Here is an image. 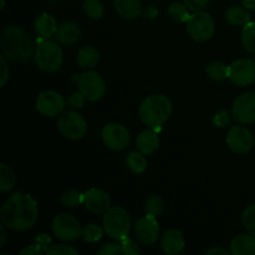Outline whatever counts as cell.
Instances as JSON below:
<instances>
[{"instance_id": "7402d4cb", "label": "cell", "mask_w": 255, "mask_h": 255, "mask_svg": "<svg viewBox=\"0 0 255 255\" xmlns=\"http://www.w3.org/2000/svg\"><path fill=\"white\" fill-rule=\"evenodd\" d=\"M114 5L117 14L126 20L137 19L143 10L141 0H115Z\"/></svg>"}, {"instance_id": "74e56055", "label": "cell", "mask_w": 255, "mask_h": 255, "mask_svg": "<svg viewBox=\"0 0 255 255\" xmlns=\"http://www.w3.org/2000/svg\"><path fill=\"white\" fill-rule=\"evenodd\" d=\"M122 253L121 244H117L111 242V243H106L97 251L99 255H117Z\"/></svg>"}, {"instance_id": "60d3db41", "label": "cell", "mask_w": 255, "mask_h": 255, "mask_svg": "<svg viewBox=\"0 0 255 255\" xmlns=\"http://www.w3.org/2000/svg\"><path fill=\"white\" fill-rule=\"evenodd\" d=\"M157 15H158V10H157V7L154 6V5H147V6L143 7V10H142L141 16L147 20H153L156 19Z\"/></svg>"}, {"instance_id": "d6a6232c", "label": "cell", "mask_w": 255, "mask_h": 255, "mask_svg": "<svg viewBox=\"0 0 255 255\" xmlns=\"http://www.w3.org/2000/svg\"><path fill=\"white\" fill-rule=\"evenodd\" d=\"M164 206H166V204H164L163 198L157 196V194H154V196L149 197V198L147 199L146 204H144V209H146L147 214H151V216H154V217H159L162 213H163Z\"/></svg>"}, {"instance_id": "d4e9b609", "label": "cell", "mask_w": 255, "mask_h": 255, "mask_svg": "<svg viewBox=\"0 0 255 255\" xmlns=\"http://www.w3.org/2000/svg\"><path fill=\"white\" fill-rule=\"evenodd\" d=\"M126 163L127 167L129 168V171H132L136 174L143 173L147 168L146 157H144V154L139 151L129 152V153L127 154Z\"/></svg>"}, {"instance_id": "f546056e", "label": "cell", "mask_w": 255, "mask_h": 255, "mask_svg": "<svg viewBox=\"0 0 255 255\" xmlns=\"http://www.w3.org/2000/svg\"><path fill=\"white\" fill-rule=\"evenodd\" d=\"M168 15L173 20L179 22H187L189 19V9L184 2L173 1L168 6Z\"/></svg>"}, {"instance_id": "d6986e66", "label": "cell", "mask_w": 255, "mask_h": 255, "mask_svg": "<svg viewBox=\"0 0 255 255\" xmlns=\"http://www.w3.org/2000/svg\"><path fill=\"white\" fill-rule=\"evenodd\" d=\"M136 146L137 149L139 152H142L144 156H151V154H153L159 147V138L156 129L148 128L142 131L138 134V137H137Z\"/></svg>"}, {"instance_id": "4fadbf2b", "label": "cell", "mask_w": 255, "mask_h": 255, "mask_svg": "<svg viewBox=\"0 0 255 255\" xmlns=\"http://www.w3.org/2000/svg\"><path fill=\"white\" fill-rule=\"evenodd\" d=\"M229 79L233 84L246 87L255 82V62L251 59H238L229 65Z\"/></svg>"}, {"instance_id": "6da1fadb", "label": "cell", "mask_w": 255, "mask_h": 255, "mask_svg": "<svg viewBox=\"0 0 255 255\" xmlns=\"http://www.w3.org/2000/svg\"><path fill=\"white\" fill-rule=\"evenodd\" d=\"M39 217L37 202L30 194L17 192L12 194L0 209V219L6 228L24 232L32 228Z\"/></svg>"}, {"instance_id": "4316f807", "label": "cell", "mask_w": 255, "mask_h": 255, "mask_svg": "<svg viewBox=\"0 0 255 255\" xmlns=\"http://www.w3.org/2000/svg\"><path fill=\"white\" fill-rule=\"evenodd\" d=\"M104 232L105 229H102L101 227L97 226V224H86L85 227H82L81 238L85 243H97V242L101 241L102 236H104Z\"/></svg>"}, {"instance_id": "bcb514c9", "label": "cell", "mask_w": 255, "mask_h": 255, "mask_svg": "<svg viewBox=\"0 0 255 255\" xmlns=\"http://www.w3.org/2000/svg\"><path fill=\"white\" fill-rule=\"evenodd\" d=\"M5 7V0H1V5H0V9H4Z\"/></svg>"}, {"instance_id": "836d02e7", "label": "cell", "mask_w": 255, "mask_h": 255, "mask_svg": "<svg viewBox=\"0 0 255 255\" xmlns=\"http://www.w3.org/2000/svg\"><path fill=\"white\" fill-rule=\"evenodd\" d=\"M242 223L248 233L255 237V204H251L244 209L242 214Z\"/></svg>"}, {"instance_id": "8fae6325", "label": "cell", "mask_w": 255, "mask_h": 255, "mask_svg": "<svg viewBox=\"0 0 255 255\" xmlns=\"http://www.w3.org/2000/svg\"><path fill=\"white\" fill-rule=\"evenodd\" d=\"M66 104V100L61 94L52 91V90H47L37 96L35 107L42 116L55 117L64 112Z\"/></svg>"}, {"instance_id": "8d00e7d4", "label": "cell", "mask_w": 255, "mask_h": 255, "mask_svg": "<svg viewBox=\"0 0 255 255\" xmlns=\"http://www.w3.org/2000/svg\"><path fill=\"white\" fill-rule=\"evenodd\" d=\"M85 100L86 99H85L84 95H82L80 91H77V92H74V94L70 95L69 99L66 100V102L72 110H80L84 107Z\"/></svg>"}, {"instance_id": "7dc6e473", "label": "cell", "mask_w": 255, "mask_h": 255, "mask_svg": "<svg viewBox=\"0 0 255 255\" xmlns=\"http://www.w3.org/2000/svg\"><path fill=\"white\" fill-rule=\"evenodd\" d=\"M253 60H254V62H255V56H254V59H253Z\"/></svg>"}, {"instance_id": "ac0fdd59", "label": "cell", "mask_w": 255, "mask_h": 255, "mask_svg": "<svg viewBox=\"0 0 255 255\" xmlns=\"http://www.w3.org/2000/svg\"><path fill=\"white\" fill-rule=\"evenodd\" d=\"M80 36H81V29H80L79 25L71 21L60 24L59 29L55 34L56 41L64 46H71V45L76 44Z\"/></svg>"}, {"instance_id": "44dd1931", "label": "cell", "mask_w": 255, "mask_h": 255, "mask_svg": "<svg viewBox=\"0 0 255 255\" xmlns=\"http://www.w3.org/2000/svg\"><path fill=\"white\" fill-rule=\"evenodd\" d=\"M229 249L233 255H255V237L251 233L236 236Z\"/></svg>"}, {"instance_id": "4dcf8cb0", "label": "cell", "mask_w": 255, "mask_h": 255, "mask_svg": "<svg viewBox=\"0 0 255 255\" xmlns=\"http://www.w3.org/2000/svg\"><path fill=\"white\" fill-rule=\"evenodd\" d=\"M84 11L89 19L99 20L104 16L105 6L100 0H85Z\"/></svg>"}, {"instance_id": "5bb4252c", "label": "cell", "mask_w": 255, "mask_h": 255, "mask_svg": "<svg viewBox=\"0 0 255 255\" xmlns=\"http://www.w3.org/2000/svg\"><path fill=\"white\" fill-rule=\"evenodd\" d=\"M227 144L234 153H248L254 146L253 133L244 126L231 127L227 133Z\"/></svg>"}, {"instance_id": "5b68a950", "label": "cell", "mask_w": 255, "mask_h": 255, "mask_svg": "<svg viewBox=\"0 0 255 255\" xmlns=\"http://www.w3.org/2000/svg\"><path fill=\"white\" fill-rule=\"evenodd\" d=\"M131 224V216L122 207L110 208L105 214L104 222H102L105 233L115 241H122L128 237Z\"/></svg>"}, {"instance_id": "1f68e13d", "label": "cell", "mask_w": 255, "mask_h": 255, "mask_svg": "<svg viewBox=\"0 0 255 255\" xmlns=\"http://www.w3.org/2000/svg\"><path fill=\"white\" fill-rule=\"evenodd\" d=\"M82 201H84V194L80 193L76 189H67L60 197V202L66 208H75L82 204Z\"/></svg>"}, {"instance_id": "9a60e30c", "label": "cell", "mask_w": 255, "mask_h": 255, "mask_svg": "<svg viewBox=\"0 0 255 255\" xmlns=\"http://www.w3.org/2000/svg\"><path fill=\"white\" fill-rule=\"evenodd\" d=\"M134 237L137 242L143 246H151L156 243L159 236V226L157 217L146 214L134 223Z\"/></svg>"}, {"instance_id": "2e32d148", "label": "cell", "mask_w": 255, "mask_h": 255, "mask_svg": "<svg viewBox=\"0 0 255 255\" xmlns=\"http://www.w3.org/2000/svg\"><path fill=\"white\" fill-rule=\"evenodd\" d=\"M82 206L94 214L106 213L111 208V198L105 191L99 188H92L84 193Z\"/></svg>"}, {"instance_id": "ab89813d", "label": "cell", "mask_w": 255, "mask_h": 255, "mask_svg": "<svg viewBox=\"0 0 255 255\" xmlns=\"http://www.w3.org/2000/svg\"><path fill=\"white\" fill-rule=\"evenodd\" d=\"M0 61H1V76H0V87H4L5 84L7 82V80H9L10 70H9V66H7L6 56H5V55L0 56Z\"/></svg>"}, {"instance_id": "7bdbcfd3", "label": "cell", "mask_w": 255, "mask_h": 255, "mask_svg": "<svg viewBox=\"0 0 255 255\" xmlns=\"http://www.w3.org/2000/svg\"><path fill=\"white\" fill-rule=\"evenodd\" d=\"M242 4L246 9L248 10H255V0H242Z\"/></svg>"}, {"instance_id": "f1b7e54d", "label": "cell", "mask_w": 255, "mask_h": 255, "mask_svg": "<svg viewBox=\"0 0 255 255\" xmlns=\"http://www.w3.org/2000/svg\"><path fill=\"white\" fill-rule=\"evenodd\" d=\"M207 74L214 81H223L229 76V66L222 61H214L207 66Z\"/></svg>"}, {"instance_id": "d590c367", "label": "cell", "mask_w": 255, "mask_h": 255, "mask_svg": "<svg viewBox=\"0 0 255 255\" xmlns=\"http://www.w3.org/2000/svg\"><path fill=\"white\" fill-rule=\"evenodd\" d=\"M120 244H121L122 253L126 255H137L141 253V248H139L138 244L136 242L132 241L131 238L126 237L122 241H120Z\"/></svg>"}, {"instance_id": "484cf974", "label": "cell", "mask_w": 255, "mask_h": 255, "mask_svg": "<svg viewBox=\"0 0 255 255\" xmlns=\"http://www.w3.org/2000/svg\"><path fill=\"white\" fill-rule=\"evenodd\" d=\"M15 173L7 164H0V191L2 193L11 191L15 186Z\"/></svg>"}, {"instance_id": "ba28073f", "label": "cell", "mask_w": 255, "mask_h": 255, "mask_svg": "<svg viewBox=\"0 0 255 255\" xmlns=\"http://www.w3.org/2000/svg\"><path fill=\"white\" fill-rule=\"evenodd\" d=\"M57 129L69 139H80L86 134L87 122L76 110L62 112L57 120Z\"/></svg>"}, {"instance_id": "83f0119b", "label": "cell", "mask_w": 255, "mask_h": 255, "mask_svg": "<svg viewBox=\"0 0 255 255\" xmlns=\"http://www.w3.org/2000/svg\"><path fill=\"white\" fill-rule=\"evenodd\" d=\"M242 45L249 52L255 54V21H249L242 30Z\"/></svg>"}, {"instance_id": "8992f818", "label": "cell", "mask_w": 255, "mask_h": 255, "mask_svg": "<svg viewBox=\"0 0 255 255\" xmlns=\"http://www.w3.org/2000/svg\"><path fill=\"white\" fill-rule=\"evenodd\" d=\"M77 87L87 101L96 102L105 96L106 82L99 72L86 70L81 75H77Z\"/></svg>"}, {"instance_id": "9c48e42d", "label": "cell", "mask_w": 255, "mask_h": 255, "mask_svg": "<svg viewBox=\"0 0 255 255\" xmlns=\"http://www.w3.org/2000/svg\"><path fill=\"white\" fill-rule=\"evenodd\" d=\"M52 233L64 242H72L81 237L82 227L80 222L70 214H59L52 221Z\"/></svg>"}, {"instance_id": "7a4b0ae2", "label": "cell", "mask_w": 255, "mask_h": 255, "mask_svg": "<svg viewBox=\"0 0 255 255\" xmlns=\"http://www.w3.org/2000/svg\"><path fill=\"white\" fill-rule=\"evenodd\" d=\"M0 42L4 55L11 61L26 62L35 55L36 45H34L30 35L16 25L7 26L2 31Z\"/></svg>"}, {"instance_id": "7c38bea8", "label": "cell", "mask_w": 255, "mask_h": 255, "mask_svg": "<svg viewBox=\"0 0 255 255\" xmlns=\"http://www.w3.org/2000/svg\"><path fill=\"white\" fill-rule=\"evenodd\" d=\"M232 114L241 125H251L255 122V91L239 95L233 102Z\"/></svg>"}, {"instance_id": "52a82bcc", "label": "cell", "mask_w": 255, "mask_h": 255, "mask_svg": "<svg viewBox=\"0 0 255 255\" xmlns=\"http://www.w3.org/2000/svg\"><path fill=\"white\" fill-rule=\"evenodd\" d=\"M216 25L208 12L194 11L187 21V31L189 36L197 42L208 41L213 37Z\"/></svg>"}, {"instance_id": "e0dca14e", "label": "cell", "mask_w": 255, "mask_h": 255, "mask_svg": "<svg viewBox=\"0 0 255 255\" xmlns=\"http://www.w3.org/2000/svg\"><path fill=\"white\" fill-rule=\"evenodd\" d=\"M161 248L166 254L174 255L183 251L184 238L182 232L177 229H169L163 233L161 238Z\"/></svg>"}, {"instance_id": "f6af8a7d", "label": "cell", "mask_w": 255, "mask_h": 255, "mask_svg": "<svg viewBox=\"0 0 255 255\" xmlns=\"http://www.w3.org/2000/svg\"><path fill=\"white\" fill-rule=\"evenodd\" d=\"M5 224L1 223V227H0V232H1V241H0V247H4L5 239H6V232H5Z\"/></svg>"}, {"instance_id": "e575fe53", "label": "cell", "mask_w": 255, "mask_h": 255, "mask_svg": "<svg viewBox=\"0 0 255 255\" xmlns=\"http://www.w3.org/2000/svg\"><path fill=\"white\" fill-rule=\"evenodd\" d=\"M46 254L49 255H77L79 251L74 247L66 246V244H55V246L47 248Z\"/></svg>"}, {"instance_id": "3957f363", "label": "cell", "mask_w": 255, "mask_h": 255, "mask_svg": "<svg viewBox=\"0 0 255 255\" xmlns=\"http://www.w3.org/2000/svg\"><path fill=\"white\" fill-rule=\"evenodd\" d=\"M173 106L164 95L154 94L147 96L139 105V117L149 128L158 129L171 117Z\"/></svg>"}, {"instance_id": "cb8c5ba5", "label": "cell", "mask_w": 255, "mask_h": 255, "mask_svg": "<svg viewBox=\"0 0 255 255\" xmlns=\"http://www.w3.org/2000/svg\"><path fill=\"white\" fill-rule=\"evenodd\" d=\"M226 19L233 26H242L251 21V14L248 9L241 6H231L226 11Z\"/></svg>"}, {"instance_id": "f35d334b", "label": "cell", "mask_w": 255, "mask_h": 255, "mask_svg": "<svg viewBox=\"0 0 255 255\" xmlns=\"http://www.w3.org/2000/svg\"><path fill=\"white\" fill-rule=\"evenodd\" d=\"M183 2L191 11H201L206 9L209 0H183Z\"/></svg>"}, {"instance_id": "603a6c76", "label": "cell", "mask_w": 255, "mask_h": 255, "mask_svg": "<svg viewBox=\"0 0 255 255\" xmlns=\"http://www.w3.org/2000/svg\"><path fill=\"white\" fill-rule=\"evenodd\" d=\"M77 65L84 70H92L100 61V52L94 46H85L77 52Z\"/></svg>"}, {"instance_id": "277c9868", "label": "cell", "mask_w": 255, "mask_h": 255, "mask_svg": "<svg viewBox=\"0 0 255 255\" xmlns=\"http://www.w3.org/2000/svg\"><path fill=\"white\" fill-rule=\"evenodd\" d=\"M35 62L44 72H55L61 67L64 52L57 41L39 37L35 49Z\"/></svg>"}, {"instance_id": "ffe728a7", "label": "cell", "mask_w": 255, "mask_h": 255, "mask_svg": "<svg viewBox=\"0 0 255 255\" xmlns=\"http://www.w3.org/2000/svg\"><path fill=\"white\" fill-rule=\"evenodd\" d=\"M57 29H59V25L55 17L47 12L40 14L34 21V30L39 37L51 39V36H55Z\"/></svg>"}, {"instance_id": "30bf717a", "label": "cell", "mask_w": 255, "mask_h": 255, "mask_svg": "<svg viewBox=\"0 0 255 255\" xmlns=\"http://www.w3.org/2000/svg\"><path fill=\"white\" fill-rule=\"evenodd\" d=\"M102 141L105 146L112 151H124L128 147L131 136L124 125L112 122L107 124L102 129Z\"/></svg>"}, {"instance_id": "b9f144b4", "label": "cell", "mask_w": 255, "mask_h": 255, "mask_svg": "<svg viewBox=\"0 0 255 255\" xmlns=\"http://www.w3.org/2000/svg\"><path fill=\"white\" fill-rule=\"evenodd\" d=\"M44 252H46V251H45L44 247L40 246L39 243H35V244H32V246L26 247V248H25V249L20 251L19 254L20 255H22V254H30V255H34L35 254V255H36V254L44 253Z\"/></svg>"}, {"instance_id": "ee69618b", "label": "cell", "mask_w": 255, "mask_h": 255, "mask_svg": "<svg viewBox=\"0 0 255 255\" xmlns=\"http://www.w3.org/2000/svg\"><path fill=\"white\" fill-rule=\"evenodd\" d=\"M214 254L227 255V254H228V252L224 251V249H222V248H212V249H209L208 252H207V255H214Z\"/></svg>"}]
</instances>
